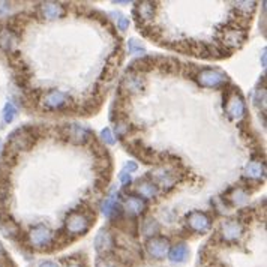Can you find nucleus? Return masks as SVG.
Masks as SVG:
<instances>
[{"label": "nucleus", "instance_id": "obj_1", "mask_svg": "<svg viewBox=\"0 0 267 267\" xmlns=\"http://www.w3.org/2000/svg\"><path fill=\"white\" fill-rule=\"evenodd\" d=\"M90 216H87L83 212H72L66 218V231L72 236H80L84 234L89 227H90Z\"/></svg>", "mask_w": 267, "mask_h": 267}, {"label": "nucleus", "instance_id": "obj_2", "mask_svg": "<svg viewBox=\"0 0 267 267\" xmlns=\"http://www.w3.org/2000/svg\"><path fill=\"white\" fill-rule=\"evenodd\" d=\"M29 242L36 249H45L53 242V231L45 225H36L29 233Z\"/></svg>", "mask_w": 267, "mask_h": 267}, {"label": "nucleus", "instance_id": "obj_3", "mask_svg": "<svg viewBox=\"0 0 267 267\" xmlns=\"http://www.w3.org/2000/svg\"><path fill=\"white\" fill-rule=\"evenodd\" d=\"M221 237L224 242L228 243H234V242H239L240 237L243 236V227L239 221L236 219H228L224 221L221 224Z\"/></svg>", "mask_w": 267, "mask_h": 267}, {"label": "nucleus", "instance_id": "obj_4", "mask_svg": "<svg viewBox=\"0 0 267 267\" xmlns=\"http://www.w3.org/2000/svg\"><path fill=\"white\" fill-rule=\"evenodd\" d=\"M245 102L242 99V96L237 93V92H233L228 99H227V105H225V113L228 114L230 119L233 120H240V119L245 116Z\"/></svg>", "mask_w": 267, "mask_h": 267}, {"label": "nucleus", "instance_id": "obj_5", "mask_svg": "<svg viewBox=\"0 0 267 267\" xmlns=\"http://www.w3.org/2000/svg\"><path fill=\"white\" fill-rule=\"evenodd\" d=\"M147 252L156 260H164L170 252V240L165 237H152L146 245Z\"/></svg>", "mask_w": 267, "mask_h": 267}, {"label": "nucleus", "instance_id": "obj_6", "mask_svg": "<svg viewBox=\"0 0 267 267\" xmlns=\"http://www.w3.org/2000/svg\"><path fill=\"white\" fill-rule=\"evenodd\" d=\"M197 80L204 87H219L227 81V75L218 69H203Z\"/></svg>", "mask_w": 267, "mask_h": 267}, {"label": "nucleus", "instance_id": "obj_7", "mask_svg": "<svg viewBox=\"0 0 267 267\" xmlns=\"http://www.w3.org/2000/svg\"><path fill=\"white\" fill-rule=\"evenodd\" d=\"M69 102V98L66 93L57 90V89H53V90L47 92L45 96L42 98V105L47 110H62L63 107H66Z\"/></svg>", "mask_w": 267, "mask_h": 267}, {"label": "nucleus", "instance_id": "obj_8", "mask_svg": "<svg viewBox=\"0 0 267 267\" xmlns=\"http://www.w3.org/2000/svg\"><path fill=\"white\" fill-rule=\"evenodd\" d=\"M188 225L195 233H206L210 228V218L204 212H191L188 215Z\"/></svg>", "mask_w": 267, "mask_h": 267}, {"label": "nucleus", "instance_id": "obj_9", "mask_svg": "<svg viewBox=\"0 0 267 267\" xmlns=\"http://www.w3.org/2000/svg\"><path fill=\"white\" fill-rule=\"evenodd\" d=\"M32 143H33V138H32V135L26 134V129L17 131V132L12 135V138H11V147H14V149H17V150L29 149Z\"/></svg>", "mask_w": 267, "mask_h": 267}, {"label": "nucleus", "instance_id": "obj_10", "mask_svg": "<svg viewBox=\"0 0 267 267\" xmlns=\"http://www.w3.org/2000/svg\"><path fill=\"white\" fill-rule=\"evenodd\" d=\"M189 257V249L185 243H177L174 245L173 248H170V252H168V258L171 263L174 264H180V263H185Z\"/></svg>", "mask_w": 267, "mask_h": 267}, {"label": "nucleus", "instance_id": "obj_11", "mask_svg": "<svg viewBox=\"0 0 267 267\" xmlns=\"http://www.w3.org/2000/svg\"><path fill=\"white\" fill-rule=\"evenodd\" d=\"M63 6L60 3H54V2H47L41 5V14L47 20H56L60 18L63 15Z\"/></svg>", "mask_w": 267, "mask_h": 267}, {"label": "nucleus", "instance_id": "obj_12", "mask_svg": "<svg viewBox=\"0 0 267 267\" xmlns=\"http://www.w3.org/2000/svg\"><path fill=\"white\" fill-rule=\"evenodd\" d=\"M113 245H114L113 236L108 231L102 230V231H99L96 234V237H95V248H96L98 252H108L113 248Z\"/></svg>", "mask_w": 267, "mask_h": 267}, {"label": "nucleus", "instance_id": "obj_13", "mask_svg": "<svg viewBox=\"0 0 267 267\" xmlns=\"http://www.w3.org/2000/svg\"><path fill=\"white\" fill-rule=\"evenodd\" d=\"M144 81L140 75H126L123 80V89H126L131 93H138L143 90Z\"/></svg>", "mask_w": 267, "mask_h": 267}, {"label": "nucleus", "instance_id": "obj_14", "mask_svg": "<svg viewBox=\"0 0 267 267\" xmlns=\"http://www.w3.org/2000/svg\"><path fill=\"white\" fill-rule=\"evenodd\" d=\"M243 39H245V33L239 30V29H230L224 36V42L231 48L239 47L243 42Z\"/></svg>", "mask_w": 267, "mask_h": 267}, {"label": "nucleus", "instance_id": "obj_15", "mask_svg": "<svg viewBox=\"0 0 267 267\" xmlns=\"http://www.w3.org/2000/svg\"><path fill=\"white\" fill-rule=\"evenodd\" d=\"M68 135L74 143H84L89 137H90V132H89L87 128L81 126V125H71L68 129Z\"/></svg>", "mask_w": 267, "mask_h": 267}, {"label": "nucleus", "instance_id": "obj_16", "mask_svg": "<svg viewBox=\"0 0 267 267\" xmlns=\"http://www.w3.org/2000/svg\"><path fill=\"white\" fill-rule=\"evenodd\" d=\"M17 45V36L11 30H2L0 32V47L6 51H12Z\"/></svg>", "mask_w": 267, "mask_h": 267}, {"label": "nucleus", "instance_id": "obj_17", "mask_svg": "<svg viewBox=\"0 0 267 267\" xmlns=\"http://www.w3.org/2000/svg\"><path fill=\"white\" fill-rule=\"evenodd\" d=\"M243 174L245 177H249V179H261L264 176V165L260 162H249L245 167Z\"/></svg>", "mask_w": 267, "mask_h": 267}, {"label": "nucleus", "instance_id": "obj_18", "mask_svg": "<svg viewBox=\"0 0 267 267\" xmlns=\"http://www.w3.org/2000/svg\"><path fill=\"white\" fill-rule=\"evenodd\" d=\"M125 207H126V210H128L131 215H140V213L144 210L146 204H144V201H143L141 198H138V197H129V198L126 200Z\"/></svg>", "mask_w": 267, "mask_h": 267}, {"label": "nucleus", "instance_id": "obj_19", "mask_svg": "<svg viewBox=\"0 0 267 267\" xmlns=\"http://www.w3.org/2000/svg\"><path fill=\"white\" fill-rule=\"evenodd\" d=\"M119 204H117V200H116V197L114 195H111V197H108L105 201H104V204H102V213L105 215V216H113L116 212H119Z\"/></svg>", "mask_w": 267, "mask_h": 267}, {"label": "nucleus", "instance_id": "obj_20", "mask_svg": "<svg viewBox=\"0 0 267 267\" xmlns=\"http://www.w3.org/2000/svg\"><path fill=\"white\" fill-rule=\"evenodd\" d=\"M137 191H138L143 197H146V198H153V197L158 195V188H156L155 183L143 182V183H140V185L137 186Z\"/></svg>", "mask_w": 267, "mask_h": 267}, {"label": "nucleus", "instance_id": "obj_21", "mask_svg": "<svg viewBox=\"0 0 267 267\" xmlns=\"http://www.w3.org/2000/svg\"><path fill=\"white\" fill-rule=\"evenodd\" d=\"M152 176H155V179L162 185V186H171L174 183V177L171 176V173L165 171V170H158L155 173H152Z\"/></svg>", "mask_w": 267, "mask_h": 267}, {"label": "nucleus", "instance_id": "obj_22", "mask_svg": "<svg viewBox=\"0 0 267 267\" xmlns=\"http://www.w3.org/2000/svg\"><path fill=\"white\" fill-rule=\"evenodd\" d=\"M248 192L245 191V189H242V188H236V189H233V192L230 194V200L234 203V204H243V203H246L248 201Z\"/></svg>", "mask_w": 267, "mask_h": 267}, {"label": "nucleus", "instance_id": "obj_23", "mask_svg": "<svg viewBox=\"0 0 267 267\" xmlns=\"http://www.w3.org/2000/svg\"><path fill=\"white\" fill-rule=\"evenodd\" d=\"M137 12L143 20H149L153 17V3H138Z\"/></svg>", "mask_w": 267, "mask_h": 267}, {"label": "nucleus", "instance_id": "obj_24", "mask_svg": "<svg viewBox=\"0 0 267 267\" xmlns=\"http://www.w3.org/2000/svg\"><path fill=\"white\" fill-rule=\"evenodd\" d=\"M15 116H17V108H15V105L11 104V102H8V104L5 105V108H3V120H5L6 123H11L14 119H15Z\"/></svg>", "mask_w": 267, "mask_h": 267}, {"label": "nucleus", "instance_id": "obj_25", "mask_svg": "<svg viewBox=\"0 0 267 267\" xmlns=\"http://www.w3.org/2000/svg\"><path fill=\"white\" fill-rule=\"evenodd\" d=\"M128 50H129L131 54H144V53H146L144 45H143L140 41H137V39H129V42H128Z\"/></svg>", "mask_w": 267, "mask_h": 267}, {"label": "nucleus", "instance_id": "obj_26", "mask_svg": "<svg viewBox=\"0 0 267 267\" xmlns=\"http://www.w3.org/2000/svg\"><path fill=\"white\" fill-rule=\"evenodd\" d=\"M158 230H159V225H158V222H156L155 219H147V221L144 222V225H143V233L147 234V236L155 234Z\"/></svg>", "mask_w": 267, "mask_h": 267}, {"label": "nucleus", "instance_id": "obj_27", "mask_svg": "<svg viewBox=\"0 0 267 267\" xmlns=\"http://www.w3.org/2000/svg\"><path fill=\"white\" fill-rule=\"evenodd\" d=\"M101 135H102V140H104L107 144H114V143H116V140H114V137H113V134H111L110 129H104V131L101 132Z\"/></svg>", "mask_w": 267, "mask_h": 267}, {"label": "nucleus", "instance_id": "obj_28", "mask_svg": "<svg viewBox=\"0 0 267 267\" xmlns=\"http://www.w3.org/2000/svg\"><path fill=\"white\" fill-rule=\"evenodd\" d=\"M117 26H119V29L123 32V30H126V29L129 27V18H126V17H119V20H117Z\"/></svg>", "mask_w": 267, "mask_h": 267}, {"label": "nucleus", "instance_id": "obj_29", "mask_svg": "<svg viewBox=\"0 0 267 267\" xmlns=\"http://www.w3.org/2000/svg\"><path fill=\"white\" fill-rule=\"evenodd\" d=\"M2 228H3V231H5L6 236H14V234H17V231H18V228H17L14 224H11V222H8V224L3 225Z\"/></svg>", "mask_w": 267, "mask_h": 267}, {"label": "nucleus", "instance_id": "obj_30", "mask_svg": "<svg viewBox=\"0 0 267 267\" xmlns=\"http://www.w3.org/2000/svg\"><path fill=\"white\" fill-rule=\"evenodd\" d=\"M137 168H138V167H137V164H135L134 161H129V162H126V164H125V170H123V171H125V173H128V171H129V174H131V173L137 171Z\"/></svg>", "mask_w": 267, "mask_h": 267}, {"label": "nucleus", "instance_id": "obj_31", "mask_svg": "<svg viewBox=\"0 0 267 267\" xmlns=\"http://www.w3.org/2000/svg\"><path fill=\"white\" fill-rule=\"evenodd\" d=\"M129 129V126L128 125H125V123H119V125H116V131H117V134L119 135H123V134H126V131Z\"/></svg>", "mask_w": 267, "mask_h": 267}, {"label": "nucleus", "instance_id": "obj_32", "mask_svg": "<svg viewBox=\"0 0 267 267\" xmlns=\"http://www.w3.org/2000/svg\"><path fill=\"white\" fill-rule=\"evenodd\" d=\"M119 179H120V182H122L123 185H128V183L131 182V174H129V173L122 171V174L119 176Z\"/></svg>", "mask_w": 267, "mask_h": 267}, {"label": "nucleus", "instance_id": "obj_33", "mask_svg": "<svg viewBox=\"0 0 267 267\" xmlns=\"http://www.w3.org/2000/svg\"><path fill=\"white\" fill-rule=\"evenodd\" d=\"M39 267H60L57 263H54V261H42L41 264H39Z\"/></svg>", "mask_w": 267, "mask_h": 267}, {"label": "nucleus", "instance_id": "obj_34", "mask_svg": "<svg viewBox=\"0 0 267 267\" xmlns=\"http://www.w3.org/2000/svg\"><path fill=\"white\" fill-rule=\"evenodd\" d=\"M3 255V248H2V245H0V257Z\"/></svg>", "mask_w": 267, "mask_h": 267}, {"label": "nucleus", "instance_id": "obj_35", "mask_svg": "<svg viewBox=\"0 0 267 267\" xmlns=\"http://www.w3.org/2000/svg\"><path fill=\"white\" fill-rule=\"evenodd\" d=\"M69 267H81V266H80V264H71Z\"/></svg>", "mask_w": 267, "mask_h": 267}, {"label": "nucleus", "instance_id": "obj_36", "mask_svg": "<svg viewBox=\"0 0 267 267\" xmlns=\"http://www.w3.org/2000/svg\"><path fill=\"white\" fill-rule=\"evenodd\" d=\"M0 150H2V141H0Z\"/></svg>", "mask_w": 267, "mask_h": 267}]
</instances>
